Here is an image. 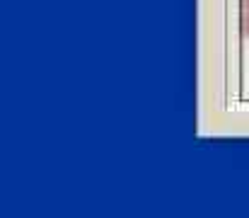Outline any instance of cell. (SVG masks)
I'll return each instance as SVG.
<instances>
[{
    "instance_id": "obj_1",
    "label": "cell",
    "mask_w": 249,
    "mask_h": 218,
    "mask_svg": "<svg viewBox=\"0 0 249 218\" xmlns=\"http://www.w3.org/2000/svg\"><path fill=\"white\" fill-rule=\"evenodd\" d=\"M240 27L242 34L249 39V0H240Z\"/></svg>"
}]
</instances>
